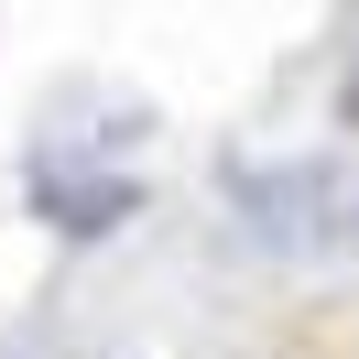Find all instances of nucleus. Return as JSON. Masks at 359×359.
<instances>
[{
	"label": "nucleus",
	"instance_id": "nucleus-1",
	"mask_svg": "<svg viewBox=\"0 0 359 359\" xmlns=\"http://www.w3.org/2000/svg\"><path fill=\"white\" fill-rule=\"evenodd\" d=\"M348 120H359V76H348Z\"/></svg>",
	"mask_w": 359,
	"mask_h": 359
}]
</instances>
